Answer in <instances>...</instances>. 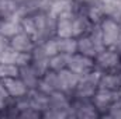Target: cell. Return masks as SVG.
Returning <instances> with one entry per match:
<instances>
[{"mask_svg": "<svg viewBox=\"0 0 121 119\" xmlns=\"http://www.w3.org/2000/svg\"><path fill=\"white\" fill-rule=\"evenodd\" d=\"M7 98H10V95L7 94V91L4 88V84H3V81H1V79H0V101H4V99H7Z\"/></svg>", "mask_w": 121, "mask_h": 119, "instance_id": "cell-25", "label": "cell"}, {"mask_svg": "<svg viewBox=\"0 0 121 119\" xmlns=\"http://www.w3.org/2000/svg\"><path fill=\"white\" fill-rule=\"evenodd\" d=\"M94 66L100 73H118L121 70L120 52L106 48L94 58Z\"/></svg>", "mask_w": 121, "mask_h": 119, "instance_id": "cell-1", "label": "cell"}, {"mask_svg": "<svg viewBox=\"0 0 121 119\" xmlns=\"http://www.w3.org/2000/svg\"><path fill=\"white\" fill-rule=\"evenodd\" d=\"M18 77L24 81V84L28 87L30 90H34L38 87V83H39V74L34 70V67L30 64H27V66H23V67H20V74H18Z\"/></svg>", "mask_w": 121, "mask_h": 119, "instance_id": "cell-15", "label": "cell"}, {"mask_svg": "<svg viewBox=\"0 0 121 119\" xmlns=\"http://www.w3.org/2000/svg\"><path fill=\"white\" fill-rule=\"evenodd\" d=\"M10 46V42H9V38H6L4 35L0 34V55Z\"/></svg>", "mask_w": 121, "mask_h": 119, "instance_id": "cell-24", "label": "cell"}, {"mask_svg": "<svg viewBox=\"0 0 121 119\" xmlns=\"http://www.w3.org/2000/svg\"><path fill=\"white\" fill-rule=\"evenodd\" d=\"M120 56H121V51H120Z\"/></svg>", "mask_w": 121, "mask_h": 119, "instance_id": "cell-27", "label": "cell"}, {"mask_svg": "<svg viewBox=\"0 0 121 119\" xmlns=\"http://www.w3.org/2000/svg\"><path fill=\"white\" fill-rule=\"evenodd\" d=\"M70 101H72V97L69 94L62 92V91H54L52 94H49V108L51 109L68 111L69 112Z\"/></svg>", "mask_w": 121, "mask_h": 119, "instance_id": "cell-13", "label": "cell"}, {"mask_svg": "<svg viewBox=\"0 0 121 119\" xmlns=\"http://www.w3.org/2000/svg\"><path fill=\"white\" fill-rule=\"evenodd\" d=\"M99 87L110 91L121 92V74L118 73H101Z\"/></svg>", "mask_w": 121, "mask_h": 119, "instance_id": "cell-14", "label": "cell"}, {"mask_svg": "<svg viewBox=\"0 0 121 119\" xmlns=\"http://www.w3.org/2000/svg\"><path fill=\"white\" fill-rule=\"evenodd\" d=\"M42 118L47 119H66L69 118L68 111H58V109H51L48 108L45 112H42Z\"/></svg>", "mask_w": 121, "mask_h": 119, "instance_id": "cell-23", "label": "cell"}, {"mask_svg": "<svg viewBox=\"0 0 121 119\" xmlns=\"http://www.w3.org/2000/svg\"><path fill=\"white\" fill-rule=\"evenodd\" d=\"M28 99H30L31 107L38 111V112H45L48 108H49V95L39 91L38 88H34L28 91Z\"/></svg>", "mask_w": 121, "mask_h": 119, "instance_id": "cell-12", "label": "cell"}, {"mask_svg": "<svg viewBox=\"0 0 121 119\" xmlns=\"http://www.w3.org/2000/svg\"><path fill=\"white\" fill-rule=\"evenodd\" d=\"M116 51H121V32H120V36H118V41H117V45H116Z\"/></svg>", "mask_w": 121, "mask_h": 119, "instance_id": "cell-26", "label": "cell"}, {"mask_svg": "<svg viewBox=\"0 0 121 119\" xmlns=\"http://www.w3.org/2000/svg\"><path fill=\"white\" fill-rule=\"evenodd\" d=\"M18 16V4L16 0H0V18Z\"/></svg>", "mask_w": 121, "mask_h": 119, "instance_id": "cell-19", "label": "cell"}, {"mask_svg": "<svg viewBox=\"0 0 121 119\" xmlns=\"http://www.w3.org/2000/svg\"><path fill=\"white\" fill-rule=\"evenodd\" d=\"M21 30V17L20 16H13V17H6L0 18V34L4 35L6 38H11L16 34H18Z\"/></svg>", "mask_w": 121, "mask_h": 119, "instance_id": "cell-11", "label": "cell"}, {"mask_svg": "<svg viewBox=\"0 0 121 119\" xmlns=\"http://www.w3.org/2000/svg\"><path fill=\"white\" fill-rule=\"evenodd\" d=\"M58 79H59V91L65 92V94H69L72 97L73 91H75L79 80H80V76L73 73L72 70H69L66 67V69L58 71Z\"/></svg>", "mask_w": 121, "mask_h": 119, "instance_id": "cell-8", "label": "cell"}, {"mask_svg": "<svg viewBox=\"0 0 121 119\" xmlns=\"http://www.w3.org/2000/svg\"><path fill=\"white\" fill-rule=\"evenodd\" d=\"M20 74V67L16 64L10 63H1L0 62V79L6 77H18Z\"/></svg>", "mask_w": 121, "mask_h": 119, "instance_id": "cell-21", "label": "cell"}, {"mask_svg": "<svg viewBox=\"0 0 121 119\" xmlns=\"http://www.w3.org/2000/svg\"><path fill=\"white\" fill-rule=\"evenodd\" d=\"M47 13L56 21L63 18H72L78 14L76 0H52L47 8Z\"/></svg>", "mask_w": 121, "mask_h": 119, "instance_id": "cell-5", "label": "cell"}, {"mask_svg": "<svg viewBox=\"0 0 121 119\" xmlns=\"http://www.w3.org/2000/svg\"><path fill=\"white\" fill-rule=\"evenodd\" d=\"M121 97V92H116V91H110V90L104 88H97L94 92V95L91 97V102L94 104L96 109L99 111L100 116L103 118L106 115V112L108 111V108Z\"/></svg>", "mask_w": 121, "mask_h": 119, "instance_id": "cell-6", "label": "cell"}, {"mask_svg": "<svg viewBox=\"0 0 121 119\" xmlns=\"http://www.w3.org/2000/svg\"><path fill=\"white\" fill-rule=\"evenodd\" d=\"M120 24H121V20H120Z\"/></svg>", "mask_w": 121, "mask_h": 119, "instance_id": "cell-28", "label": "cell"}, {"mask_svg": "<svg viewBox=\"0 0 121 119\" xmlns=\"http://www.w3.org/2000/svg\"><path fill=\"white\" fill-rule=\"evenodd\" d=\"M68 69L72 70L73 73L79 74L80 77L86 76L91 73L93 70H96V66H94V59L89 58V56H85L79 52L73 53L69 56V62H68Z\"/></svg>", "mask_w": 121, "mask_h": 119, "instance_id": "cell-7", "label": "cell"}, {"mask_svg": "<svg viewBox=\"0 0 121 119\" xmlns=\"http://www.w3.org/2000/svg\"><path fill=\"white\" fill-rule=\"evenodd\" d=\"M56 45H58V52L66 53V55H73L78 52V38H60L56 36Z\"/></svg>", "mask_w": 121, "mask_h": 119, "instance_id": "cell-17", "label": "cell"}, {"mask_svg": "<svg viewBox=\"0 0 121 119\" xmlns=\"http://www.w3.org/2000/svg\"><path fill=\"white\" fill-rule=\"evenodd\" d=\"M69 56L70 55H66V53H56V55L51 56L49 58V69L54 71H60V70L66 69Z\"/></svg>", "mask_w": 121, "mask_h": 119, "instance_id": "cell-20", "label": "cell"}, {"mask_svg": "<svg viewBox=\"0 0 121 119\" xmlns=\"http://www.w3.org/2000/svg\"><path fill=\"white\" fill-rule=\"evenodd\" d=\"M1 81L4 84V88L7 91V94L11 98L24 97L30 91V88L24 84V81L20 77H6V79H1Z\"/></svg>", "mask_w": 121, "mask_h": 119, "instance_id": "cell-9", "label": "cell"}, {"mask_svg": "<svg viewBox=\"0 0 121 119\" xmlns=\"http://www.w3.org/2000/svg\"><path fill=\"white\" fill-rule=\"evenodd\" d=\"M72 18H63V20H58L56 21V36H60V38H73Z\"/></svg>", "mask_w": 121, "mask_h": 119, "instance_id": "cell-18", "label": "cell"}, {"mask_svg": "<svg viewBox=\"0 0 121 119\" xmlns=\"http://www.w3.org/2000/svg\"><path fill=\"white\" fill-rule=\"evenodd\" d=\"M78 52L85 55V56L93 58V59L100 53V51L93 44V41L89 38V35H83V36L78 38Z\"/></svg>", "mask_w": 121, "mask_h": 119, "instance_id": "cell-16", "label": "cell"}, {"mask_svg": "<svg viewBox=\"0 0 121 119\" xmlns=\"http://www.w3.org/2000/svg\"><path fill=\"white\" fill-rule=\"evenodd\" d=\"M69 118H78V119H93V118H101L99 111L96 109L94 104L89 98H73L70 101V108H69Z\"/></svg>", "mask_w": 121, "mask_h": 119, "instance_id": "cell-2", "label": "cell"}, {"mask_svg": "<svg viewBox=\"0 0 121 119\" xmlns=\"http://www.w3.org/2000/svg\"><path fill=\"white\" fill-rule=\"evenodd\" d=\"M103 118H111V119H121V97L108 108L106 115Z\"/></svg>", "mask_w": 121, "mask_h": 119, "instance_id": "cell-22", "label": "cell"}, {"mask_svg": "<svg viewBox=\"0 0 121 119\" xmlns=\"http://www.w3.org/2000/svg\"><path fill=\"white\" fill-rule=\"evenodd\" d=\"M100 76H101V73L99 70H93L91 73L80 77L72 97L73 98H89V99H91V97L94 95V92L99 88Z\"/></svg>", "mask_w": 121, "mask_h": 119, "instance_id": "cell-3", "label": "cell"}, {"mask_svg": "<svg viewBox=\"0 0 121 119\" xmlns=\"http://www.w3.org/2000/svg\"><path fill=\"white\" fill-rule=\"evenodd\" d=\"M10 42V46L18 52H27V53H31L35 48V42L34 39L31 38L28 34H26L24 31H20L18 34H16L14 36H11L9 39Z\"/></svg>", "mask_w": 121, "mask_h": 119, "instance_id": "cell-10", "label": "cell"}, {"mask_svg": "<svg viewBox=\"0 0 121 119\" xmlns=\"http://www.w3.org/2000/svg\"><path fill=\"white\" fill-rule=\"evenodd\" d=\"M100 30H101V35H103V42L106 48L110 49H116L118 36L121 32V24L110 17H104L100 21Z\"/></svg>", "mask_w": 121, "mask_h": 119, "instance_id": "cell-4", "label": "cell"}]
</instances>
